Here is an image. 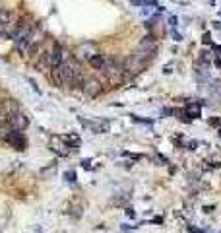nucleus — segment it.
<instances>
[{"instance_id": "nucleus-1", "label": "nucleus", "mask_w": 221, "mask_h": 233, "mask_svg": "<svg viewBox=\"0 0 221 233\" xmlns=\"http://www.w3.org/2000/svg\"><path fill=\"white\" fill-rule=\"evenodd\" d=\"M76 70H78L76 60H64L60 66L50 70V80H53V84L56 87H64V86H68L70 78H72V74Z\"/></svg>"}, {"instance_id": "nucleus-2", "label": "nucleus", "mask_w": 221, "mask_h": 233, "mask_svg": "<svg viewBox=\"0 0 221 233\" xmlns=\"http://www.w3.org/2000/svg\"><path fill=\"white\" fill-rule=\"evenodd\" d=\"M101 72L107 78L116 80V76H120L124 72V62H120L119 58H115V56H105V64H103Z\"/></svg>"}, {"instance_id": "nucleus-3", "label": "nucleus", "mask_w": 221, "mask_h": 233, "mask_svg": "<svg viewBox=\"0 0 221 233\" xmlns=\"http://www.w3.org/2000/svg\"><path fill=\"white\" fill-rule=\"evenodd\" d=\"M6 121H8V125H10V128H14V130H24L27 125H29V119L24 115V113H12V115H6Z\"/></svg>"}, {"instance_id": "nucleus-4", "label": "nucleus", "mask_w": 221, "mask_h": 233, "mask_svg": "<svg viewBox=\"0 0 221 233\" xmlns=\"http://www.w3.org/2000/svg\"><path fill=\"white\" fill-rule=\"evenodd\" d=\"M82 87H84V93H85L87 97H91V99L97 97L99 93L103 91V86H101L99 80H85Z\"/></svg>"}, {"instance_id": "nucleus-5", "label": "nucleus", "mask_w": 221, "mask_h": 233, "mask_svg": "<svg viewBox=\"0 0 221 233\" xmlns=\"http://www.w3.org/2000/svg\"><path fill=\"white\" fill-rule=\"evenodd\" d=\"M6 142L12 144L14 148H18V150H24L25 148V136L20 132V130H14L12 128V132L8 134V138H6Z\"/></svg>"}, {"instance_id": "nucleus-6", "label": "nucleus", "mask_w": 221, "mask_h": 233, "mask_svg": "<svg viewBox=\"0 0 221 233\" xmlns=\"http://www.w3.org/2000/svg\"><path fill=\"white\" fill-rule=\"evenodd\" d=\"M62 62H64V51H62L60 45H54L53 51H50V68L60 66Z\"/></svg>"}, {"instance_id": "nucleus-7", "label": "nucleus", "mask_w": 221, "mask_h": 233, "mask_svg": "<svg viewBox=\"0 0 221 233\" xmlns=\"http://www.w3.org/2000/svg\"><path fill=\"white\" fill-rule=\"evenodd\" d=\"M87 62H89V66H91L93 70H101V68H103V64H105V56L97 53V55H93Z\"/></svg>"}, {"instance_id": "nucleus-8", "label": "nucleus", "mask_w": 221, "mask_h": 233, "mask_svg": "<svg viewBox=\"0 0 221 233\" xmlns=\"http://www.w3.org/2000/svg\"><path fill=\"white\" fill-rule=\"evenodd\" d=\"M10 20H12V14L8 10L0 8V31H4V29L10 25Z\"/></svg>"}, {"instance_id": "nucleus-9", "label": "nucleus", "mask_w": 221, "mask_h": 233, "mask_svg": "<svg viewBox=\"0 0 221 233\" xmlns=\"http://www.w3.org/2000/svg\"><path fill=\"white\" fill-rule=\"evenodd\" d=\"M210 93H213V95H221V82H213L210 86Z\"/></svg>"}, {"instance_id": "nucleus-10", "label": "nucleus", "mask_w": 221, "mask_h": 233, "mask_svg": "<svg viewBox=\"0 0 221 233\" xmlns=\"http://www.w3.org/2000/svg\"><path fill=\"white\" fill-rule=\"evenodd\" d=\"M56 171V165H50V167H45V169H41V177H49V175H53Z\"/></svg>"}, {"instance_id": "nucleus-11", "label": "nucleus", "mask_w": 221, "mask_h": 233, "mask_svg": "<svg viewBox=\"0 0 221 233\" xmlns=\"http://www.w3.org/2000/svg\"><path fill=\"white\" fill-rule=\"evenodd\" d=\"M10 132H12V128H10V126H0V140H6Z\"/></svg>"}, {"instance_id": "nucleus-12", "label": "nucleus", "mask_w": 221, "mask_h": 233, "mask_svg": "<svg viewBox=\"0 0 221 233\" xmlns=\"http://www.w3.org/2000/svg\"><path fill=\"white\" fill-rule=\"evenodd\" d=\"M186 111H188V115H190V116H200V109H198L196 105H188Z\"/></svg>"}, {"instance_id": "nucleus-13", "label": "nucleus", "mask_w": 221, "mask_h": 233, "mask_svg": "<svg viewBox=\"0 0 221 233\" xmlns=\"http://www.w3.org/2000/svg\"><path fill=\"white\" fill-rule=\"evenodd\" d=\"M64 177H66V181H68V183H74V181H76V173H74V171H66Z\"/></svg>"}, {"instance_id": "nucleus-14", "label": "nucleus", "mask_w": 221, "mask_h": 233, "mask_svg": "<svg viewBox=\"0 0 221 233\" xmlns=\"http://www.w3.org/2000/svg\"><path fill=\"white\" fill-rule=\"evenodd\" d=\"M147 2H150V0H132V4H134V6H144Z\"/></svg>"}, {"instance_id": "nucleus-15", "label": "nucleus", "mask_w": 221, "mask_h": 233, "mask_svg": "<svg viewBox=\"0 0 221 233\" xmlns=\"http://www.w3.org/2000/svg\"><path fill=\"white\" fill-rule=\"evenodd\" d=\"M210 125H215V126H217V125H219V121H217V119H210Z\"/></svg>"}, {"instance_id": "nucleus-16", "label": "nucleus", "mask_w": 221, "mask_h": 233, "mask_svg": "<svg viewBox=\"0 0 221 233\" xmlns=\"http://www.w3.org/2000/svg\"><path fill=\"white\" fill-rule=\"evenodd\" d=\"M2 119H6V115H4V111H2V109H0V121H2Z\"/></svg>"}, {"instance_id": "nucleus-17", "label": "nucleus", "mask_w": 221, "mask_h": 233, "mask_svg": "<svg viewBox=\"0 0 221 233\" xmlns=\"http://www.w3.org/2000/svg\"><path fill=\"white\" fill-rule=\"evenodd\" d=\"M215 66H219V68H221V60H219V58L215 60Z\"/></svg>"}, {"instance_id": "nucleus-18", "label": "nucleus", "mask_w": 221, "mask_h": 233, "mask_svg": "<svg viewBox=\"0 0 221 233\" xmlns=\"http://www.w3.org/2000/svg\"><path fill=\"white\" fill-rule=\"evenodd\" d=\"M35 233H41V227H37V229H35Z\"/></svg>"}, {"instance_id": "nucleus-19", "label": "nucleus", "mask_w": 221, "mask_h": 233, "mask_svg": "<svg viewBox=\"0 0 221 233\" xmlns=\"http://www.w3.org/2000/svg\"><path fill=\"white\" fill-rule=\"evenodd\" d=\"M219 136H221V128H219Z\"/></svg>"}]
</instances>
